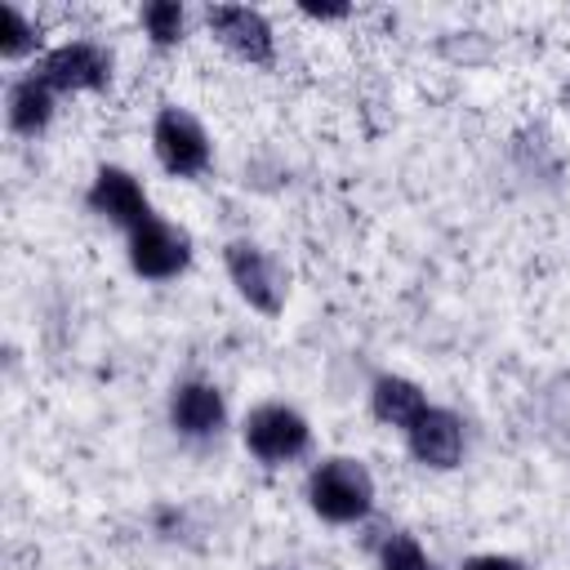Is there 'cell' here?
<instances>
[{"mask_svg":"<svg viewBox=\"0 0 570 570\" xmlns=\"http://www.w3.org/2000/svg\"><path fill=\"white\" fill-rule=\"evenodd\" d=\"M374 472L352 454H330L307 472V508L325 525H361L374 512Z\"/></svg>","mask_w":570,"mask_h":570,"instance_id":"6da1fadb","label":"cell"},{"mask_svg":"<svg viewBox=\"0 0 570 570\" xmlns=\"http://www.w3.org/2000/svg\"><path fill=\"white\" fill-rule=\"evenodd\" d=\"M151 156L169 178L196 183L214 165V142H209V129L200 125L196 111H187L178 102H165L151 116Z\"/></svg>","mask_w":570,"mask_h":570,"instance_id":"7a4b0ae2","label":"cell"},{"mask_svg":"<svg viewBox=\"0 0 570 570\" xmlns=\"http://www.w3.org/2000/svg\"><path fill=\"white\" fill-rule=\"evenodd\" d=\"M31 71L62 98V94H107L111 89V76H116V58L107 45L89 40V36H76V40H58L49 45Z\"/></svg>","mask_w":570,"mask_h":570,"instance_id":"3957f363","label":"cell"},{"mask_svg":"<svg viewBox=\"0 0 570 570\" xmlns=\"http://www.w3.org/2000/svg\"><path fill=\"white\" fill-rule=\"evenodd\" d=\"M240 441L249 459H258L263 468H285L312 450V423L303 419V410L285 401H258L240 419Z\"/></svg>","mask_w":570,"mask_h":570,"instance_id":"277c9868","label":"cell"},{"mask_svg":"<svg viewBox=\"0 0 570 570\" xmlns=\"http://www.w3.org/2000/svg\"><path fill=\"white\" fill-rule=\"evenodd\" d=\"M223 267L227 281L236 285V294L258 312V316H281L285 298H289V272L276 263L272 249H263L249 236H236L223 245Z\"/></svg>","mask_w":570,"mask_h":570,"instance_id":"5b68a950","label":"cell"},{"mask_svg":"<svg viewBox=\"0 0 570 570\" xmlns=\"http://www.w3.org/2000/svg\"><path fill=\"white\" fill-rule=\"evenodd\" d=\"M125 258H129V272L151 285L178 281L191 267V232L156 214L125 236Z\"/></svg>","mask_w":570,"mask_h":570,"instance_id":"8992f818","label":"cell"},{"mask_svg":"<svg viewBox=\"0 0 570 570\" xmlns=\"http://www.w3.org/2000/svg\"><path fill=\"white\" fill-rule=\"evenodd\" d=\"M205 31L245 67H272L276 62V27L254 4H205Z\"/></svg>","mask_w":570,"mask_h":570,"instance_id":"52a82bcc","label":"cell"},{"mask_svg":"<svg viewBox=\"0 0 570 570\" xmlns=\"http://www.w3.org/2000/svg\"><path fill=\"white\" fill-rule=\"evenodd\" d=\"M85 205H89L94 218L120 227L125 236L134 227H142L147 218H156L142 178L134 169H125V165H98L94 178H89V187H85Z\"/></svg>","mask_w":570,"mask_h":570,"instance_id":"ba28073f","label":"cell"},{"mask_svg":"<svg viewBox=\"0 0 570 570\" xmlns=\"http://www.w3.org/2000/svg\"><path fill=\"white\" fill-rule=\"evenodd\" d=\"M165 414H169L174 436L205 445V441H218L227 428V396L209 379H183V383H174Z\"/></svg>","mask_w":570,"mask_h":570,"instance_id":"9c48e42d","label":"cell"},{"mask_svg":"<svg viewBox=\"0 0 570 570\" xmlns=\"http://www.w3.org/2000/svg\"><path fill=\"white\" fill-rule=\"evenodd\" d=\"M405 436V450L414 463L432 468V472H454L463 463V450H468V432H463V419L450 410V405H432L401 432Z\"/></svg>","mask_w":570,"mask_h":570,"instance_id":"30bf717a","label":"cell"},{"mask_svg":"<svg viewBox=\"0 0 570 570\" xmlns=\"http://www.w3.org/2000/svg\"><path fill=\"white\" fill-rule=\"evenodd\" d=\"M53 111H58V94L36 76V71H22L9 80L4 89V120L18 138H40L49 125H53Z\"/></svg>","mask_w":570,"mask_h":570,"instance_id":"8fae6325","label":"cell"},{"mask_svg":"<svg viewBox=\"0 0 570 570\" xmlns=\"http://www.w3.org/2000/svg\"><path fill=\"white\" fill-rule=\"evenodd\" d=\"M423 410H428V392H423L414 379L383 370V374L370 383V414H374L383 428L405 432Z\"/></svg>","mask_w":570,"mask_h":570,"instance_id":"7c38bea8","label":"cell"},{"mask_svg":"<svg viewBox=\"0 0 570 570\" xmlns=\"http://www.w3.org/2000/svg\"><path fill=\"white\" fill-rule=\"evenodd\" d=\"M138 27H142V36H147V45L156 53H169V49H178L187 40L191 13H187L183 0H147L138 9Z\"/></svg>","mask_w":570,"mask_h":570,"instance_id":"4fadbf2b","label":"cell"},{"mask_svg":"<svg viewBox=\"0 0 570 570\" xmlns=\"http://www.w3.org/2000/svg\"><path fill=\"white\" fill-rule=\"evenodd\" d=\"M45 53V31H40V22L22 9V4H13V0H4L0 4V58L4 62H36Z\"/></svg>","mask_w":570,"mask_h":570,"instance_id":"5bb4252c","label":"cell"},{"mask_svg":"<svg viewBox=\"0 0 570 570\" xmlns=\"http://www.w3.org/2000/svg\"><path fill=\"white\" fill-rule=\"evenodd\" d=\"M374 566H379V570H436L432 557H428V548H423L410 530L383 534L379 548H374Z\"/></svg>","mask_w":570,"mask_h":570,"instance_id":"9a60e30c","label":"cell"},{"mask_svg":"<svg viewBox=\"0 0 570 570\" xmlns=\"http://www.w3.org/2000/svg\"><path fill=\"white\" fill-rule=\"evenodd\" d=\"M459 570H530V566L512 552H476V557L459 561Z\"/></svg>","mask_w":570,"mask_h":570,"instance_id":"2e32d148","label":"cell"},{"mask_svg":"<svg viewBox=\"0 0 570 570\" xmlns=\"http://www.w3.org/2000/svg\"><path fill=\"white\" fill-rule=\"evenodd\" d=\"M298 13H303V18H312V22H343V18H352V4H347V0H325V4L303 0V4H298Z\"/></svg>","mask_w":570,"mask_h":570,"instance_id":"e0dca14e","label":"cell"}]
</instances>
